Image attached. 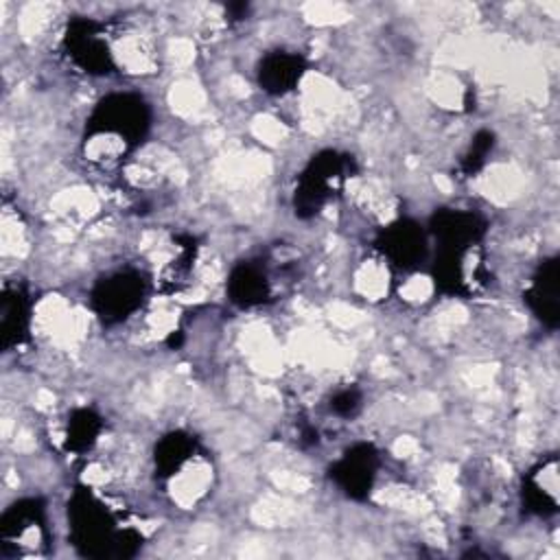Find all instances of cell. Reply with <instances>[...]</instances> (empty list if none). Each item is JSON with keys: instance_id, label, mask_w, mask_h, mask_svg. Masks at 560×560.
Wrapping results in <instances>:
<instances>
[{"instance_id": "1", "label": "cell", "mask_w": 560, "mask_h": 560, "mask_svg": "<svg viewBox=\"0 0 560 560\" xmlns=\"http://www.w3.org/2000/svg\"><path fill=\"white\" fill-rule=\"evenodd\" d=\"M151 125V112L142 96L116 92L101 98L85 125V155L114 162L142 142Z\"/></svg>"}, {"instance_id": "2", "label": "cell", "mask_w": 560, "mask_h": 560, "mask_svg": "<svg viewBox=\"0 0 560 560\" xmlns=\"http://www.w3.org/2000/svg\"><path fill=\"white\" fill-rule=\"evenodd\" d=\"M70 538L90 558H129L138 551L140 536L118 529L112 512L90 490H77L68 503Z\"/></svg>"}, {"instance_id": "3", "label": "cell", "mask_w": 560, "mask_h": 560, "mask_svg": "<svg viewBox=\"0 0 560 560\" xmlns=\"http://www.w3.org/2000/svg\"><path fill=\"white\" fill-rule=\"evenodd\" d=\"M352 171V158L332 149L319 151L300 173L293 206L298 217L317 214Z\"/></svg>"}, {"instance_id": "4", "label": "cell", "mask_w": 560, "mask_h": 560, "mask_svg": "<svg viewBox=\"0 0 560 560\" xmlns=\"http://www.w3.org/2000/svg\"><path fill=\"white\" fill-rule=\"evenodd\" d=\"M48 540L46 508L39 499L11 503L0 518L2 556H24L37 551Z\"/></svg>"}, {"instance_id": "5", "label": "cell", "mask_w": 560, "mask_h": 560, "mask_svg": "<svg viewBox=\"0 0 560 560\" xmlns=\"http://www.w3.org/2000/svg\"><path fill=\"white\" fill-rule=\"evenodd\" d=\"M147 300V280L133 271L122 269L101 278L94 289L90 304L105 324H118L131 317Z\"/></svg>"}, {"instance_id": "6", "label": "cell", "mask_w": 560, "mask_h": 560, "mask_svg": "<svg viewBox=\"0 0 560 560\" xmlns=\"http://www.w3.org/2000/svg\"><path fill=\"white\" fill-rule=\"evenodd\" d=\"M378 464L381 459L374 444L357 442L328 468V475L346 497L365 499L374 486Z\"/></svg>"}, {"instance_id": "7", "label": "cell", "mask_w": 560, "mask_h": 560, "mask_svg": "<svg viewBox=\"0 0 560 560\" xmlns=\"http://www.w3.org/2000/svg\"><path fill=\"white\" fill-rule=\"evenodd\" d=\"M70 59L88 74H107L114 70V55L101 28L92 20H74L66 33Z\"/></svg>"}, {"instance_id": "8", "label": "cell", "mask_w": 560, "mask_h": 560, "mask_svg": "<svg viewBox=\"0 0 560 560\" xmlns=\"http://www.w3.org/2000/svg\"><path fill=\"white\" fill-rule=\"evenodd\" d=\"M376 247L383 252V256L389 260V265L398 269H413L427 252V238L418 223L409 219H400L392 225H387L378 238Z\"/></svg>"}, {"instance_id": "9", "label": "cell", "mask_w": 560, "mask_h": 560, "mask_svg": "<svg viewBox=\"0 0 560 560\" xmlns=\"http://www.w3.org/2000/svg\"><path fill=\"white\" fill-rule=\"evenodd\" d=\"M431 234L442 243L444 252L464 254L486 234V223L475 212L440 210L431 217Z\"/></svg>"}, {"instance_id": "10", "label": "cell", "mask_w": 560, "mask_h": 560, "mask_svg": "<svg viewBox=\"0 0 560 560\" xmlns=\"http://www.w3.org/2000/svg\"><path fill=\"white\" fill-rule=\"evenodd\" d=\"M306 61L287 50H273L258 63V83L271 96L289 94L304 77Z\"/></svg>"}, {"instance_id": "11", "label": "cell", "mask_w": 560, "mask_h": 560, "mask_svg": "<svg viewBox=\"0 0 560 560\" xmlns=\"http://www.w3.org/2000/svg\"><path fill=\"white\" fill-rule=\"evenodd\" d=\"M558 295H560L558 258H549L538 267V271L532 280V287L525 293V302L529 304L532 313L549 328H553L560 319V298Z\"/></svg>"}, {"instance_id": "12", "label": "cell", "mask_w": 560, "mask_h": 560, "mask_svg": "<svg viewBox=\"0 0 560 560\" xmlns=\"http://www.w3.org/2000/svg\"><path fill=\"white\" fill-rule=\"evenodd\" d=\"M31 324V300L20 287H4L0 300L2 348L9 350L24 341Z\"/></svg>"}, {"instance_id": "13", "label": "cell", "mask_w": 560, "mask_h": 560, "mask_svg": "<svg viewBox=\"0 0 560 560\" xmlns=\"http://www.w3.org/2000/svg\"><path fill=\"white\" fill-rule=\"evenodd\" d=\"M228 293L234 304L249 308V306H258V304L267 302V298L271 293V284L260 265L238 262L230 273Z\"/></svg>"}, {"instance_id": "14", "label": "cell", "mask_w": 560, "mask_h": 560, "mask_svg": "<svg viewBox=\"0 0 560 560\" xmlns=\"http://www.w3.org/2000/svg\"><path fill=\"white\" fill-rule=\"evenodd\" d=\"M558 462L549 457L536 470L529 472L527 486L523 488V499L527 510L547 516L558 510Z\"/></svg>"}, {"instance_id": "15", "label": "cell", "mask_w": 560, "mask_h": 560, "mask_svg": "<svg viewBox=\"0 0 560 560\" xmlns=\"http://www.w3.org/2000/svg\"><path fill=\"white\" fill-rule=\"evenodd\" d=\"M195 455V440L184 431H171L155 444V470L160 477H175Z\"/></svg>"}, {"instance_id": "16", "label": "cell", "mask_w": 560, "mask_h": 560, "mask_svg": "<svg viewBox=\"0 0 560 560\" xmlns=\"http://www.w3.org/2000/svg\"><path fill=\"white\" fill-rule=\"evenodd\" d=\"M103 429L101 416H96L92 409H74L68 418L66 429V448L74 453L90 451L94 442L98 440V433Z\"/></svg>"}, {"instance_id": "17", "label": "cell", "mask_w": 560, "mask_h": 560, "mask_svg": "<svg viewBox=\"0 0 560 560\" xmlns=\"http://www.w3.org/2000/svg\"><path fill=\"white\" fill-rule=\"evenodd\" d=\"M492 144H494V136L490 131H479L475 136V140H472L468 153L462 160V168L466 173L479 171L483 166V162H486V155L492 151Z\"/></svg>"}, {"instance_id": "18", "label": "cell", "mask_w": 560, "mask_h": 560, "mask_svg": "<svg viewBox=\"0 0 560 560\" xmlns=\"http://www.w3.org/2000/svg\"><path fill=\"white\" fill-rule=\"evenodd\" d=\"M359 407H361V392L354 389V387L339 389V392L330 398V409H332L337 416H354Z\"/></svg>"}]
</instances>
